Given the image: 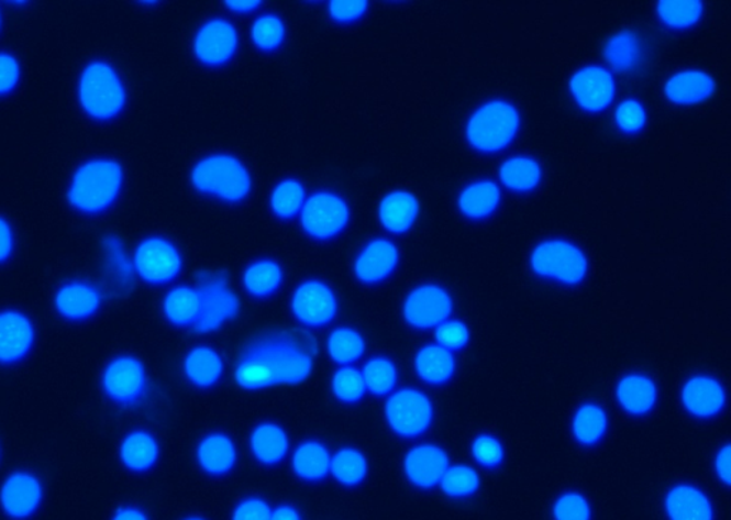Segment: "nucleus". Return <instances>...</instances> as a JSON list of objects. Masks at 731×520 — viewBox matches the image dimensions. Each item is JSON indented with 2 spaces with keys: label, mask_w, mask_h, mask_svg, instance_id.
I'll list each match as a JSON object with an SVG mask.
<instances>
[{
  "label": "nucleus",
  "mask_w": 731,
  "mask_h": 520,
  "mask_svg": "<svg viewBox=\"0 0 731 520\" xmlns=\"http://www.w3.org/2000/svg\"><path fill=\"white\" fill-rule=\"evenodd\" d=\"M318 353V339L308 329H265L243 343L233 379L248 392L300 385L313 374Z\"/></svg>",
  "instance_id": "obj_1"
},
{
  "label": "nucleus",
  "mask_w": 731,
  "mask_h": 520,
  "mask_svg": "<svg viewBox=\"0 0 731 520\" xmlns=\"http://www.w3.org/2000/svg\"><path fill=\"white\" fill-rule=\"evenodd\" d=\"M124 170L121 162L97 156L84 162L71 175L66 200L75 212L99 217L111 211L121 197Z\"/></svg>",
  "instance_id": "obj_2"
},
{
  "label": "nucleus",
  "mask_w": 731,
  "mask_h": 520,
  "mask_svg": "<svg viewBox=\"0 0 731 520\" xmlns=\"http://www.w3.org/2000/svg\"><path fill=\"white\" fill-rule=\"evenodd\" d=\"M78 102L86 117L95 122H111L121 117L128 92L117 68L108 60H90L80 71Z\"/></svg>",
  "instance_id": "obj_3"
},
{
  "label": "nucleus",
  "mask_w": 731,
  "mask_h": 520,
  "mask_svg": "<svg viewBox=\"0 0 731 520\" xmlns=\"http://www.w3.org/2000/svg\"><path fill=\"white\" fill-rule=\"evenodd\" d=\"M196 192L223 203L239 204L251 197V174L237 156L212 154L196 162L190 172Z\"/></svg>",
  "instance_id": "obj_4"
},
{
  "label": "nucleus",
  "mask_w": 731,
  "mask_h": 520,
  "mask_svg": "<svg viewBox=\"0 0 731 520\" xmlns=\"http://www.w3.org/2000/svg\"><path fill=\"white\" fill-rule=\"evenodd\" d=\"M99 389L112 407L135 409L149 395V372L141 357L132 353H118L104 362L100 369Z\"/></svg>",
  "instance_id": "obj_5"
},
{
  "label": "nucleus",
  "mask_w": 731,
  "mask_h": 520,
  "mask_svg": "<svg viewBox=\"0 0 731 520\" xmlns=\"http://www.w3.org/2000/svg\"><path fill=\"white\" fill-rule=\"evenodd\" d=\"M519 129L520 114L514 104L503 99L489 100L467 121L466 140L479 154H497L516 140Z\"/></svg>",
  "instance_id": "obj_6"
},
{
  "label": "nucleus",
  "mask_w": 731,
  "mask_h": 520,
  "mask_svg": "<svg viewBox=\"0 0 731 520\" xmlns=\"http://www.w3.org/2000/svg\"><path fill=\"white\" fill-rule=\"evenodd\" d=\"M195 289L200 298V312L192 327L198 335L221 331L224 324L235 321L241 312V300L229 285L224 270H199Z\"/></svg>",
  "instance_id": "obj_7"
},
{
  "label": "nucleus",
  "mask_w": 731,
  "mask_h": 520,
  "mask_svg": "<svg viewBox=\"0 0 731 520\" xmlns=\"http://www.w3.org/2000/svg\"><path fill=\"white\" fill-rule=\"evenodd\" d=\"M530 267L539 278L565 286H577L586 279L589 261L575 243L547 240L534 247L530 255Z\"/></svg>",
  "instance_id": "obj_8"
},
{
  "label": "nucleus",
  "mask_w": 731,
  "mask_h": 520,
  "mask_svg": "<svg viewBox=\"0 0 731 520\" xmlns=\"http://www.w3.org/2000/svg\"><path fill=\"white\" fill-rule=\"evenodd\" d=\"M351 222V208L341 195L332 190H318L310 195L300 212V228L306 236L317 242H331L346 231Z\"/></svg>",
  "instance_id": "obj_9"
},
{
  "label": "nucleus",
  "mask_w": 731,
  "mask_h": 520,
  "mask_svg": "<svg viewBox=\"0 0 731 520\" xmlns=\"http://www.w3.org/2000/svg\"><path fill=\"white\" fill-rule=\"evenodd\" d=\"M387 427L401 439L424 435L432 427L434 407L423 390L401 388L389 395L385 403Z\"/></svg>",
  "instance_id": "obj_10"
},
{
  "label": "nucleus",
  "mask_w": 731,
  "mask_h": 520,
  "mask_svg": "<svg viewBox=\"0 0 731 520\" xmlns=\"http://www.w3.org/2000/svg\"><path fill=\"white\" fill-rule=\"evenodd\" d=\"M132 262L137 278L149 286L169 285L184 269L179 247L160 235L146 236L139 242Z\"/></svg>",
  "instance_id": "obj_11"
},
{
  "label": "nucleus",
  "mask_w": 731,
  "mask_h": 520,
  "mask_svg": "<svg viewBox=\"0 0 731 520\" xmlns=\"http://www.w3.org/2000/svg\"><path fill=\"white\" fill-rule=\"evenodd\" d=\"M45 500V485L40 474L18 467L0 482V512L9 520H31Z\"/></svg>",
  "instance_id": "obj_12"
},
{
  "label": "nucleus",
  "mask_w": 731,
  "mask_h": 520,
  "mask_svg": "<svg viewBox=\"0 0 731 520\" xmlns=\"http://www.w3.org/2000/svg\"><path fill=\"white\" fill-rule=\"evenodd\" d=\"M35 321L16 308L0 309V367L13 369L25 364L37 345Z\"/></svg>",
  "instance_id": "obj_13"
},
{
  "label": "nucleus",
  "mask_w": 731,
  "mask_h": 520,
  "mask_svg": "<svg viewBox=\"0 0 731 520\" xmlns=\"http://www.w3.org/2000/svg\"><path fill=\"white\" fill-rule=\"evenodd\" d=\"M290 310L304 329H323L337 318V296L326 281L306 279L291 294Z\"/></svg>",
  "instance_id": "obj_14"
},
{
  "label": "nucleus",
  "mask_w": 731,
  "mask_h": 520,
  "mask_svg": "<svg viewBox=\"0 0 731 520\" xmlns=\"http://www.w3.org/2000/svg\"><path fill=\"white\" fill-rule=\"evenodd\" d=\"M104 292L92 280L75 278L57 286L52 305L62 321L80 324L92 321L102 310Z\"/></svg>",
  "instance_id": "obj_15"
},
{
  "label": "nucleus",
  "mask_w": 731,
  "mask_h": 520,
  "mask_svg": "<svg viewBox=\"0 0 731 520\" xmlns=\"http://www.w3.org/2000/svg\"><path fill=\"white\" fill-rule=\"evenodd\" d=\"M453 312L451 294L442 286L423 284L406 296L401 314L416 331H429L446 322Z\"/></svg>",
  "instance_id": "obj_16"
},
{
  "label": "nucleus",
  "mask_w": 731,
  "mask_h": 520,
  "mask_svg": "<svg viewBox=\"0 0 731 520\" xmlns=\"http://www.w3.org/2000/svg\"><path fill=\"white\" fill-rule=\"evenodd\" d=\"M239 47L237 29L224 18H212L196 32V60L208 68H222L235 57Z\"/></svg>",
  "instance_id": "obj_17"
},
{
  "label": "nucleus",
  "mask_w": 731,
  "mask_h": 520,
  "mask_svg": "<svg viewBox=\"0 0 731 520\" xmlns=\"http://www.w3.org/2000/svg\"><path fill=\"white\" fill-rule=\"evenodd\" d=\"M577 107L587 113H600L616 98V82L609 69L601 65L585 66L572 76L568 82Z\"/></svg>",
  "instance_id": "obj_18"
},
{
  "label": "nucleus",
  "mask_w": 731,
  "mask_h": 520,
  "mask_svg": "<svg viewBox=\"0 0 731 520\" xmlns=\"http://www.w3.org/2000/svg\"><path fill=\"white\" fill-rule=\"evenodd\" d=\"M399 264V247L386 237H375L356 255L353 274L362 285L376 286L389 279Z\"/></svg>",
  "instance_id": "obj_19"
},
{
  "label": "nucleus",
  "mask_w": 731,
  "mask_h": 520,
  "mask_svg": "<svg viewBox=\"0 0 731 520\" xmlns=\"http://www.w3.org/2000/svg\"><path fill=\"white\" fill-rule=\"evenodd\" d=\"M650 43L634 29H623L614 33L603 47V59L616 74L633 75L647 65Z\"/></svg>",
  "instance_id": "obj_20"
},
{
  "label": "nucleus",
  "mask_w": 731,
  "mask_h": 520,
  "mask_svg": "<svg viewBox=\"0 0 731 520\" xmlns=\"http://www.w3.org/2000/svg\"><path fill=\"white\" fill-rule=\"evenodd\" d=\"M448 467V455L434 443H420L406 453L403 472L406 479L414 488L430 490L436 488Z\"/></svg>",
  "instance_id": "obj_21"
},
{
  "label": "nucleus",
  "mask_w": 731,
  "mask_h": 520,
  "mask_svg": "<svg viewBox=\"0 0 731 520\" xmlns=\"http://www.w3.org/2000/svg\"><path fill=\"white\" fill-rule=\"evenodd\" d=\"M680 398L686 412L701 421L719 417L728 403L724 386L709 375H697L687 380Z\"/></svg>",
  "instance_id": "obj_22"
},
{
  "label": "nucleus",
  "mask_w": 731,
  "mask_h": 520,
  "mask_svg": "<svg viewBox=\"0 0 731 520\" xmlns=\"http://www.w3.org/2000/svg\"><path fill=\"white\" fill-rule=\"evenodd\" d=\"M160 443L147 429H132L124 433L118 445V457L128 472L135 475L155 469L160 460Z\"/></svg>",
  "instance_id": "obj_23"
},
{
  "label": "nucleus",
  "mask_w": 731,
  "mask_h": 520,
  "mask_svg": "<svg viewBox=\"0 0 731 520\" xmlns=\"http://www.w3.org/2000/svg\"><path fill=\"white\" fill-rule=\"evenodd\" d=\"M237 460L236 443L228 433H208L196 446V462L200 469L212 478H223L231 474L237 465Z\"/></svg>",
  "instance_id": "obj_24"
},
{
  "label": "nucleus",
  "mask_w": 731,
  "mask_h": 520,
  "mask_svg": "<svg viewBox=\"0 0 731 520\" xmlns=\"http://www.w3.org/2000/svg\"><path fill=\"white\" fill-rule=\"evenodd\" d=\"M103 276L109 292L124 296L135 285V267L118 236L107 235L102 240Z\"/></svg>",
  "instance_id": "obj_25"
},
{
  "label": "nucleus",
  "mask_w": 731,
  "mask_h": 520,
  "mask_svg": "<svg viewBox=\"0 0 731 520\" xmlns=\"http://www.w3.org/2000/svg\"><path fill=\"white\" fill-rule=\"evenodd\" d=\"M664 510L668 520H715L709 496L690 484H678L668 489Z\"/></svg>",
  "instance_id": "obj_26"
},
{
  "label": "nucleus",
  "mask_w": 731,
  "mask_h": 520,
  "mask_svg": "<svg viewBox=\"0 0 731 520\" xmlns=\"http://www.w3.org/2000/svg\"><path fill=\"white\" fill-rule=\"evenodd\" d=\"M248 446L256 462L266 467L280 465L290 451V439L286 429L276 422H261L252 429Z\"/></svg>",
  "instance_id": "obj_27"
},
{
  "label": "nucleus",
  "mask_w": 731,
  "mask_h": 520,
  "mask_svg": "<svg viewBox=\"0 0 731 520\" xmlns=\"http://www.w3.org/2000/svg\"><path fill=\"white\" fill-rule=\"evenodd\" d=\"M616 400L630 417H646L656 407L658 392L652 378L643 374L623 376L616 385Z\"/></svg>",
  "instance_id": "obj_28"
},
{
  "label": "nucleus",
  "mask_w": 731,
  "mask_h": 520,
  "mask_svg": "<svg viewBox=\"0 0 731 520\" xmlns=\"http://www.w3.org/2000/svg\"><path fill=\"white\" fill-rule=\"evenodd\" d=\"M224 361L221 352L212 346L199 345L186 353L184 374L186 380L198 389H212L223 379Z\"/></svg>",
  "instance_id": "obj_29"
},
{
  "label": "nucleus",
  "mask_w": 731,
  "mask_h": 520,
  "mask_svg": "<svg viewBox=\"0 0 731 520\" xmlns=\"http://www.w3.org/2000/svg\"><path fill=\"white\" fill-rule=\"evenodd\" d=\"M420 204L409 190H394L379 204L380 225L391 235H403L418 221Z\"/></svg>",
  "instance_id": "obj_30"
},
{
  "label": "nucleus",
  "mask_w": 731,
  "mask_h": 520,
  "mask_svg": "<svg viewBox=\"0 0 731 520\" xmlns=\"http://www.w3.org/2000/svg\"><path fill=\"white\" fill-rule=\"evenodd\" d=\"M332 453L323 442L317 439L300 442L291 453V471L296 478L319 484L331 475Z\"/></svg>",
  "instance_id": "obj_31"
},
{
  "label": "nucleus",
  "mask_w": 731,
  "mask_h": 520,
  "mask_svg": "<svg viewBox=\"0 0 731 520\" xmlns=\"http://www.w3.org/2000/svg\"><path fill=\"white\" fill-rule=\"evenodd\" d=\"M716 92V82L701 70H683L673 75L664 85V95L672 103L690 107L705 102Z\"/></svg>",
  "instance_id": "obj_32"
},
{
  "label": "nucleus",
  "mask_w": 731,
  "mask_h": 520,
  "mask_svg": "<svg viewBox=\"0 0 731 520\" xmlns=\"http://www.w3.org/2000/svg\"><path fill=\"white\" fill-rule=\"evenodd\" d=\"M500 202V188L490 179H480L467 185L457 198L458 211L469 221H484L490 218Z\"/></svg>",
  "instance_id": "obj_33"
},
{
  "label": "nucleus",
  "mask_w": 731,
  "mask_h": 520,
  "mask_svg": "<svg viewBox=\"0 0 731 520\" xmlns=\"http://www.w3.org/2000/svg\"><path fill=\"white\" fill-rule=\"evenodd\" d=\"M285 272L279 262L270 257L253 261L242 274V286L253 299H269L284 286Z\"/></svg>",
  "instance_id": "obj_34"
},
{
  "label": "nucleus",
  "mask_w": 731,
  "mask_h": 520,
  "mask_svg": "<svg viewBox=\"0 0 731 520\" xmlns=\"http://www.w3.org/2000/svg\"><path fill=\"white\" fill-rule=\"evenodd\" d=\"M413 365L418 378L430 386L448 384L457 369L453 353L439 345L420 347L414 355Z\"/></svg>",
  "instance_id": "obj_35"
},
{
  "label": "nucleus",
  "mask_w": 731,
  "mask_h": 520,
  "mask_svg": "<svg viewBox=\"0 0 731 520\" xmlns=\"http://www.w3.org/2000/svg\"><path fill=\"white\" fill-rule=\"evenodd\" d=\"M200 312L198 290L188 285L167 290L162 300V313L166 322L175 328H192Z\"/></svg>",
  "instance_id": "obj_36"
},
{
  "label": "nucleus",
  "mask_w": 731,
  "mask_h": 520,
  "mask_svg": "<svg viewBox=\"0 0 731 520\" xmlns=\"http://www.w3.org/2000/svg\"><path fill=\"white\" fill-rule=\"evenodd\" d=\"M609 429V418L606 410L597 403H583L572 419V433L580 446L594 447L599 445Z\"/></svg>",
  "instance_id": "obj_37"
},
{
  "label": "nucleus",
  "mask_w": 731,
  "mask_h": 520,
  "mask_svg": "<svg viewBox=\"0 0 731 520\" xmlns=\"http://www.w3.org/2000/svg\"><path fill=\"white\" fill-rule=\"evenodd\" d=\"M499 178L511 192L529 193L540 185L542 168L532 156H513L501 164Z\"/></svg>",
  "instance_id": "obj_38"
},
{
  "label": "nucleus",
  "mask_w": 731,
  "mask_h": 520,
  "mask_svg": "<svg viewBox=\"0 0 731 520\" xmlns=\"http://www.w3.org/2000/svg\"><path fill=\"white\" fill-rule=\"evenodd\" d=\"M326 352L334 364L353 366L365 356L366 341L355 328H334L326 339Z\"/></svg>",
  "instance_id": "obj_39"
},
{
  "label": "nucleus",
  "mask_w": 731,
  "mask_h": 520,
  "mask_svg": "<svg viewBox=\"0 0 731 520\" xmlns=\"http://www.w3.org/2000/svg\"><path fill=\"white\" fill-rule=\"evenodd\" d=\"M331 475L339 485L357 488L369 475V461L356 447L343 446L332 455Z\"/></svg>",
  "instance_id": "obj_40"
},
{
  "label": "nucleus",
  "mask_w": 731,
  "mask_h": 520,
  "mask_svg": "<svg viewBox=\"0 0 731 520\" xmlns=\"http://www.w3.org/2000/svg\"><path fill=\"white\" fill-rule=\"evenodd\" d=\"M367 394L375 398H386L395 392L399 384V369L389 356L376 355L370 357L362 367Z\"/></svg>",
  "instance_id": "obj_41"
},
{
  "label": "nucleus",
  "mask_w": 731,
  "mask_h": 520,
  "mask_svg": "<svg viewBox=\"0 0 731 520\" xmlns=\"http://www.w3.org/2000/svg\"><path fill=\"white\" fill-rule=\"evenodd\" d=\"M306 202V188L299 179L280 180L272 190L270 211L280 221H291L302 212Z\"/></svg>",
  "instance_id": "obj_42"
},
{
  "label": "nucleus",
  "mask_w": 731,
  "mask_h": 520,
  "mask_svg": "<svg viewBox=\"0 0 731 520\" xmlns=\"http://www.w3.org/2000/svg\"><path fill=\"white\" fill-rule=\"evenodd\" d=\"M658 21L673 31H685L700 22L704 3L697 0H663L657 3Z\"/></svg>",
  "instance_id": "obj_43"
},
{
  "label": "nucleus",
  "mask_w": 731,
  "mask_h": 520,
  "mask_svg": "<svg viewBox=\"0 0 731 520\" xmlns=\"http://www.w3.org/2000/svg\"><path fill=\"white\" fill-rule=\"evenodd\" d=\"M331 389L334 399L343 405H356L367 394L361 369L355 366H341L333 372Z\"/></svg>",
  "instance_id": "obj_44"
},
{
  "label": "nucleus",
  "mask_w": 731,
  "mask_h": 520,
  "mask_svg": "<svg viewBox=\"0 0 731 520\" xmlns=\"http://www.w3.org/2000/svg\"><path fill=\"white\" fill-rule=\"evenodd\" d=\"M252 42L257 49L269 54L284 46L286 40V26L279 14L263 13L253 22Z\"/></svg>",
  "instance_id": "obj_45"
},
{
  "label": "nucleus",
  "mask_w": 731,
  "mask_h": 520,
  "mask_svg": "<svg viewBox=\"0 0 731 520\" xmlns=\"http://www.w3.org/2000/svg\"><path fill=\"white\" fill-rule=\"evenodd\" d=\"M442 493L448 498H470L480 488V478L470 466H448L441 480Z\"/></svg>",
  "instance_id": "obj_46"
},
{
  "label": "nucleus",
  "mask_w": 731,
  "mask_h": 520,
  "mask_svg": "<svg viewBox=\"0 0 731 520\" xmlns=\"http://www.w3.org/2000/svg\"><path fill=\"white\" fill-rule=\"evenodd\" d=\"M647 113L643 103L635 99H625L616 109L614 123L625 135H638L646 126Z\"/></svg>",
  "instance_id": "obj_47"
},
{
  "label": "nucleus",
  "mask_w": 731,
  "mask_h": 520,
  "mask_svg": "<svg viewBox=\"0 0 731 520\" xmlns=\"http://www.w3.org/2000/svg\"><path fill=\"white\" fill-rule=\"evenodd\" d=\"M472 455L486 469H496L503 464L505 447L496 436L481 433L472 443Z\"/></svg>",
  "instance_id": "obj_48"
},
{
  "label": "nucleus",
  "mask_w": 731,
  "mask_h": 520,
  "mask_svg": "<svg viewBox=\"0 0 731 520\" xmlns=\"http://www.w3.org/2000/svg\"><path fill=\"white\" fill-rule=\"evenodd\" d=\"M554 520H590L591 509L585 496L577 493H566L554 502Z\"/></svg>",
  "instance_id": "obj_49"
},
{
  "label": "nucleus",
  "mask_w": 731,
  "mask_h": 520,
  "mask_svg": "<svg viewBox=\"0 0 731 520\" xmlns=\"http://www.w3.org/2000/svg\"><path fill=\"white\" fill-rule=\"evenodd\" d=\"M434 338L439 346L448 352H458L469 345L470 332L462 321H446L439 324Z\"/></svg>",
  "instance_id": "obj_50"
},
{
  "label": "nucleus",
  "mask_w": 731,
  "mask_h": 520,
  "mask_svg": "<svg viewBox=\"0 0 731 520\" xmlns=\"http://www.w3.org/2000/svg\"><path fill=\"white\" fill-rule=\"evenodd\" d=\"M334 22L341 25H352L359 22L369 12L367 0H332L328 8Z\"/></svg>",
  "instance_id": "obj_51"
},
{
  "label": "nucleus",
  "mask_w": 731,
  "mask_h": 520,
  "mask_svg": "<svg viewBox=\"0 0 731 520\" xmlns=\"http://www.w3.org/2000/svg\"><path fill=\"white\" fill-rule=\"evenodd\" d=\"M21 76L18 57L11 52H0V98L8 97L18 89Z\"/></svg>",
  "instance_id": "obj_52"
},
{
  "label": "nucleus",
  "mask_w": 731,
  "mask_h": 520,
  "mask_svg": "<svg viewBox=\"0 0 731 520\" xmlns=\"http://www.w3.org/2000/svg\"><path fill=\"white\" fill-rule=\"evenodd\" d=\"M272 508L267 500L259 496L242 499L233 509L232 520H270Z\"/></svg>",
  "instance_id": "obj_53"
},
{
  "label": "nucleus",
  "mask_w": 731,
  "mask_h": 520,
  "mask_svg": "<svg viewBox=\"0 0 731 520\" xmlns=\"http://www.w3.org/2000/svg\"><path fill=\"white\" fill-rule=\"evenodd\" d=\"M16 250V240L11 223L7 218L0 214V266H4L12 261Z\"/></svg>",
  "instance_id": "obj_54"
},
{
  "label": "nucleus",
  "mask_w": 731,
  "mask_h": 520,
  "mask_svg": "<svg viewBox=\"0 0 731 520\" xmlns=\"http://www.w3.org/2000/svg\"><path fill=\"white\" fill-rule=\"evenodd\" d=\"M716 475L724 486H730V443L720 447L715 461Z\"/></svg>",
  "instance_id": "obj_55"
},
{
  "label": "nucleus",
  "mask_w": 731,
  "mask_h": 520,
  "mask_svg": "<svg viewBox=\"0 0 731 520\" xmlns=\"http://www.w3.org/2000/svg\"><path fill=\"white\" fill-rule=\"evenodd\" d=\"M111 520H151L149 515L136 505H123L114 510Z\"/></svg>",
  "instance_id": "obj_56"
},
{
  "label": "nucleus",
  "mask_w": 731,
  "mask_h": 520,
  "mask_svg": "<svg viewBox=\"0 0 731 520\" xmlns=\"http://www.w3.org/2000/svg\"><path fill=\"white\" fill-rule=\"evenodd\" d=\"M224 4H226V8L232 13L248 14L256 12L257 9L262 7L263 2H257V0H235V2H232V0H228Z\"/></svg>",
  "instance_id": "obj_57"
},
{
  "label": "nucleus",
  "mask_w": 731,
  "mask_h": 520,
  "mask_svg": "<svg viewBox=\"0 0 731 520\" xmlns=\"http://www.w3.org/2000/svg\"><path fill=\"white\" fill-rule=\"evenodd\" d=\"M270 520H303V518L298 508L285 504L272 509Z\"/></svg>",
  "instance_id": "obj_58"
},
{
  "label": "nucleus",
  "mask_w": 731,
  "mask_h": 520,
  "mask_svg": "<svg viewBox=\"0 0 731 520\" xmlns=\"http://www.w3.org/2000/svg\"><path fill=\"white\" fill-rule=\"evenodd\" d=\"M184 520H207V519H204L202 517H189V518H186Z\"/></svg>",
  "instance_id": "obj_59"
},
{
  "label": "nucleus",
  "mask_w": 731,
  "mask_h": 520,
  "mask_svg": "<svg viewBox=\"0 0 731 520\" xmlns=\"http://www.w3.org/2000/svg\"><path fill=\"white\" fill-rule=\"evenodd\" d=\"M2 456H3V447H2V442H0V462H2Z\"/></svg>",
  "instance_id": "obj_60"
},
{
  "label": "nucleus",
  "mask_w": 731,
  "mask_h": 520,
  "mask_svg": "<svg viewBox=\"0 0 731 520\" xmlns=\"http://www.w3.org/2000/svg\"><path fill=\"white\" fill-rule=\"evenodd\" d=\"M0 27H2V12H0Z\"/></svg>",
  "instance_id": "obj_61"
}]
</instances>
